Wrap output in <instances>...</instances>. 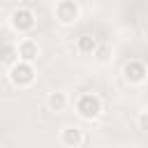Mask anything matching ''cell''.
<instances>
[{
  "instance_id": "cell-4",
  "label": "cell",
  "mask_w": 148,
  "mask_h": 148,
  "mask_svg": "<svg viewBox=\"0 0 148 148\" xmlns=\"http://www.w3.org/2000/svg\"><path fill=\"white\" fill-rule=\"evenodd\" d=\"M79 5L76 2H72V0H60L58 5H56V18L62 23V25H69V23H74L76 18H79Z\"/></svg>"
},
{
  "instance_id": "cell-1",
  "label": "cell",
  "mask_w": 148,
  "mask_h": 148,
  "mask_svg": "<svg viewBox=\"0 0 148 148\" xmlns=\"http://www.w3.org/2000/svg\"><path fill=\"white\" fill-rule=\"evenodd\" d=\"M76 111H79L81 118L92 120V118H97V116L102 113V99H99L97 95H92V92H83V95L76 99Z\"/></svg>"
},
{
  "instance_id": "cell-10",
  "label": "cell",
  "mask_w": 148,
  "mask_h": 148,
  "mask_svg": "<svg viewBox=\"0 0 148 148\" xmlns=\"http://www.w3.org/2000/svg\"><path fill=\"white\" fill-rule=\"evenodd\" d=\"M46 104H49V109H51V111H62V109L67 106V95H65V92H60V90H56V92H51V95H49Z\"/></svg>"
},
{
  "instance_id": "cell-8",
  "label": "cell",
  "mask_w": 148,
  "mask_h": 148,
  "mask_svg": "<svg viewBox=\"0 0 148 148\" xmlns=\"http://www.w3.org/2000/svg\"><path fill=\"white\" fill-rule=\"evenodd\" d=\"M97 46H99V44H97V39H95L92 35H81V37L76 39V51L83 53V56H90V53L95 56Z\"/></svg>"
},
{
  "instance_id": "cell-2",
  "label": "cell",
  "mask_w": 148,
  "mask_h": 148,
  "mask_svg": "<svg viewBox=\"0 0 148 148\" xmlns=\"http://www.w3.org/2000/svg\"><path fill=\"white\" fill-rule=\"evenodd\" d=\"M9 81H12L14 86H18V88L30 86V83L35 81V67H32L30 62L18 60V62H16V65L9 69Z\"/></svg>"
},
{
  "instance_id": "cell-11",
  "label": "cell",
  "mask_w": 148,
  "mask_h": 148,
  "mask_svg": "<svg viewBox=\"0 0 148 148\" xmlns=\"http://www.w3.org/2000/svg\"><path fill=\"white\" fill-rule=\"evenodd\" d=\"M109 56H111V49H109V44H99V46H97V51H95V58H97L99 62H104Z\"/></svg>"
},
{
  "instance_id": "cell-9",
  "label": "cell",
  "mask_w": 148,
  "mask_h": 148,
  "mask_svg": "<svg viewBox=\"0 0 148 148\" xmlns=\"http://www.w3.org/2000/svg\"><path fill=\"white\" fill-rule=\"evenodd\" d=\"M16 62H18V49H16L14 44H5V51H2V67L12 69Z\"/></svg>"
},
{
  "instance_id": "cell-7",
  "label": "cell",
  "mask_w": 148,
  "mask_h": 148,
  "mask_svg": "<svg viewBox=\"0 0 148 148\" xmlns=\"http://www.w3.org/2000/svg\"><path fill=\"white\" fill-rule=\"evenodd\" d=\"M60 139H62V143L69 146V148H79V146L83 143V134H81L79 127H65L62 134H60Z\"/></svg>"
},
{
  "instance_id": "cell-3",
  "label": "cell",
  "mask_w": 148,
  "mask_h": 148,
  "mask_svg": "<svg viewBox=\"0 0 148 148\" xmlns=\"http://www.w3.org/2000/svg\"><path fill=\"white\" fill-rule=\"evenodd\" d=\"M35 14L28 9V7H18L12 12V25L18 30V32H30L35 28Z\"/></svg>"
},
{
  "instance_id": "cell-5",
  "label": "cell",
  "mask_w": 148,
  "mask_h": 148,
  "mask_svg": "<svg viewBox=\"0 0 148 148\" xmlns=\"http://www.w3.org/2000/svg\"><path fill=\"white\" fill-rule=\"evenodd\" d=\"M123 74H125V79H127L130 83H141V81L146 79L148 69H146V65H143L141 60H130V62L123 67Z\"/></svg>"
},
{
  "instance_id": "cell-6",
  "label": "cell",
  "mask_w": 148,
  "mask_h": 148,
  "mask_svg": "<svg viewBox=\"0 0 148 148\" xmlns=\"http://www.w3.org/2000/svg\"><path fill=\"white\" fill-rule=\"evenodd\" d=\"M16 49H18V60L30 62V65H32V60L39 56V46H37V42H32V39H21Z\"/></svg>"
},
{
  "instance_id": "cell-12",
  "label": "cell",
  "mask_w": 148,
  "mask_h": 148,
  "mask_svg": "<svg viewBox=\"0 0 148 148\" xmlns=\"http://www.w3.org/2000/svg\"><path fill=\"white\" fill-rule=\"evenodd\" d=\"M139 127L148 132V111H141L139 113Z\"/></svg>"
}]
</instances>
